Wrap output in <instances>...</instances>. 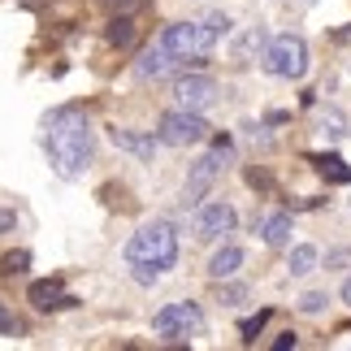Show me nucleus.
Returning <instances> with one entry per match:
<instances>
[{
  "mask_svg": "<svg viewBox=\"0 0 351 351\" xmlns=\"http://www.w3.org/2000/svg\"><path fill=\"white\" fill-rule=\"evenodd\" d=\"M44 152L61 178H78L96 156V130H91L87 113L74 109V104L52 109L44 117Z\"/></svg>",
  "mask_w": 351,
  "mask_h": 351,
  "instance_id": "obj_1",
  "label": "nucleus"
},
{
  "mask_svg": "<svg viewBox=\"0 0 351 351\" xmlns=\"http://www.w3.org/2000/svg\"><path fill=\"white\" fill-rule=\"evenodd\" d=\"M126 265H130V278L139 282V287H156V282L178 265V230H173V221L139 226L126 243Z\"/></svg>",
  "mask_w": 351,
  "mask_h": 351,
  "instance_id": "obj_2",
  "label": "nucleus"
},
{
  "mask_svg": "<svg viewBox=\"0 0 351 351\" xmlns=\"http://www.w3.org/2000/svg\"><path fill=\"white\" fill-rule=\"evenodd\" d=\"M217 31L204 22H169L165 31H160V44H165L173 57H178L182 65H204L213 57V48H217Z\"/></svg>",
  "mask_w": 351,
  "mask_h": 351,
  "instance_id": "obj_3",
  "label": "nucleus"
},
{
  "mask_svg": "<svg viewBox=\"0 0 351 351\" xmlns=\"http://www.w3.org/2000/svg\"><path fill=\"white\" fill-rule=\"evenodd\" d=\"M261 65H265V74H274V78H287V83H300V78L308 74V44L300 35H274L265 44L261 52Z\"/></svg>",
  "mask_w": 351,
  "mask_h": 351,
  "instance_id": "obj_4",
  "label": "nucleus"
},
{
  "mask_svg": "<svg viewBox=\"0 0 351 351\" xmlns=\"http://www.w3.org/2000/svg\"><path fill=\"white\" fill-rule=\"evenodd\" d=\"M208 121L204 113H191V109H169V113H160L156 121V139L165 143V147H195V143H204L208 139Z\"/></svg>",
  "mask_w": 351,
  "mask_h": 351,
  "instance_id": "obj_5",
  "label": "nucleus"
},
{
  "mask_svg": "<svg viewBox=\"0 0 351 351\" xmlns=\"http://www.w3.org/2000/svg\"><path fill=\"white\" fill-rule=\"evenodd\" d=\"M199 326H204V308H199L195 300L165 304V308L152 317V334H160V339H169V343H182L186 334H195Z\"/></svg>",
  "mask_w": 351,
  "mask_h": 351,
  "instance_id": "obj_6",
  "label": "nucleus"
},
{
  "mask_svg": "<svg viewBox=\"0 0 351 351\" xmlns=\"http://www.w3.org/2000/svg\"><path fill=\"white\" fill-rule=\"evenodd\" d=\"M234 226H239V213L230 199H213V204H204L195 213V221H191V234L199 243H217L226 234H234Z\"/></svg>",
  "mask_w": 351,
  "mask_h": 351,
  "instance_id": "obj_7",
  "label": "nucleus"
},
{
  "mask_svg": "<svg viewBox=\"0 0 351 351\" xmlns=\"http://www.w3.org/2000/svg\"><path fill=\"white\" fill-rule=\"evenodd\" d=\"M226 156H230V147H217V143H213V152L199 156L195 165H191V173H186V191H182V208H195V204H199V195H204L208 186L217 182Z\"/></svg>",
  "mask_w": 351,
  "mask_h": 351,
  "instance_id": "obj_8",
  "label": "nucleus"
},
{
  "mask_svg": "<svg viewBox=\"0 0 351 351\" xmlns=\"http://www.w3.org/2000/svg\"><path fill=\"white\" fill-rule=\"evenodd\" d=\"M173 100H178L182 109H191V113H204V109H213V104L221 100V87L213 83L208 74H186V78L173 83Z\"/></svg>",
  "mask_w": 351,
  "mask_h": 351,
  "instance_id": "obj_9",
  "label": "nucleus"
},
{
  "mask_svg": "<svg viewBox=\"0 0 351 351\" xmlns=\"http://www.w3.org/2000/svg\"><path fill=\"white\" fill-rule=\"evenodd\" d=\"M178 65H182V61L156 39L152 48H143V52H139V61H134V74H139L143 83H160V78H173V74H178Z\"/></svg>",
  "mask_w": 351,
  "mask_h": 351,
  "instance_id": "obj_10",
  "label": "nucleus"
},
{
  "mask_svg": "<svg viewBox=\"0 0 351 351\" xmlns=\"http://www.w3.org/2000/svg\"><path fill=\"white\" fill-rule=\"evenodd\" d=\"M26 300H31L39 313H57V308H74L78 304L74 295H65V282L61 278H39V282H31Z\"/></svg>",
  "mask_w": 351,
  "mask_h": 351,
  "instance_id": "obj_11",
  "label": "nucleus"
},
{
  "mask_svg": "<svg viewBox=\"0 0 351 351\" xmlns=\"http://www.w3.org/2000/svg\"><path fill=\"white\" fill-rule=\"evenodd\" d=\"M109 139H113L117 152H130L134 160H152L156 156V143H160V139H152V134L130 130V126H109Z\"/></svg>",
  "mask_w": 351,
  "mask_h": 351,
  "instance_id": "obj_12",
  "label": "nucleus"
},
{
  "mask_svg": "<svg viewBox=\"0 0 351 351\" xmlns=\"http://www.w3.org/2000/svg\"><path fill=\"white\" fill-rule=\"evenodd\" d=\"M243 261H247V256H243V247H234V243H221V247L208 256V269H204V274H208L213 282H226V278H234L239 269H243Z\"/></svg>",
  "mask_w": 351,
  "mask_h": 351,
  "instance_id": "obj_13",
  "label": "nucleus"
},
{
  "mask_svg": "<svg viewBox=\"0 0 351 351\" xmlns=\"http://www.w3.org/2000/svg\"><path fill=\"white\" fill-rule=\"evenodd\" d=\"M308 160H313V169L326 182H351V165H347L339 152H317V156H308Z\"/></svg>",
  "mask_w": 351,
  "mask_h": 351,
  "instance_id": "obj_14",
  "label": "nucleus"
},
{
  "mask_svg": "<svg viewBox=\"0 0 351 351\" xmlns=\"http://www.w3.org/2000/svg\"><path fill=\"white\" fill-rule=\"evenodd\" d=\"M291 213H274V217H265L261 226V239L269 243V247H291Z\"/></svg>",
  "mask_w": 351,
  "mask_h": 351,
  "instance_id": "obj_15",
  "label": "nucleus"
},
{
  "mask_svg": "<svg viewBox=\"0 0 351 351\" xmlns=\"http://www.w3.org/2000/svg\"><path fill=\"white\" fill-rule=\"evenodd\" d=\"M317 247L313 243H300V247H291V261H287V269H291V278H308V274H317Z\"/></svg>",
  "mask_w": 351,
  "mask_h": 351,
  "instance_id": "obj_16",
  "label": "nucleus"
},
{
  "mask_svg": "<svg viewBox=\"0 0 351 351\" xmlns=\"http://www.w3.org/2000/svg\"><path fill=\"white\" fill-rule=\"evenodd\" d=\"M104 39H109L113 48H130V44H134V22H130V13H113V22H109V31H104Z\"/></svg>",
  "mask_w": 351,
  "mask_h": 351,
  "instance_id": "obj_17",
  "label": "nucleus"
},
{
  "mask_svg": "<svg viewBox=\"0 0 351 351\" xmlns=\"http://www.w3.org/2000/svg\"><path fill=\"white\" fill-rule=\"evenodd\" d=\"M317 130L326 134L330 143H334V139H343V134H347V117H343V109H321V117H317Z\"/></svg>",
  "mask_w": 351,
  "mask_h": 351,
  "instance_id": "obj_18",
  "label": "nucleus"
},
{
  "mask_svg": "<svg viewBox=\"0 0 351 351\" xmlns=\"http://www.w3.org/2000/svg\"><path fill=\"white\" fill-rule=\"evenodd\" d=\"M265 44H269V39H265V31H261V26H252V31L239 39V48H234V61H239V65H247V57H252V52H265Z\"/></svg>",
  "mask_w": 351,
  "mask_h": 351,
  "instance_id": "obj_19",
  "label": "nucleus"
},
{
  "mask_svg": "<svg viewBox=\"0 0 351 351\" xmlns=\"http://www.w3.org/2000/svg\"><path fill=\"white\" fill-rule=\"evenodd\" d=\"M269 317H274V308H261L256 317H247V321L239 326V339H243V343H256V339H261V330L269 326Z\"/></svg>",
  "mask_w": 351,
  "mask_h": 351,
  "instance_id": "obj_20",
  "label": "nucleus"
},
{
  "mask_svg": "<svg viewBox=\"0 0 351 351\" xmlns=\"http://www.w3.org/2000/svg\"><path fill=\"white\" fill-rule=\"evenodd\" d=\"M217 300H221L226 308H230V304H243V300H247V287H243V282H230V278H226V282H217Z\"/></svg>",
  "mask_w": 351,
  "mask_h": 351,
  "instance_id": "obj_21",
  "label": "nucleus"
},
{
  "mask_svg": "<svg viewBox=\"0 0 351 351\" xmlns=\"http://www.w3.org/2000/svg\"><path fill=\"white\" fill-rule=\"evenodd\" d=\"M0 265H5V274H9V278H13V274H26V269H31V252L18 247V252H9Z\"/></svg>",
  "mask_w": 351,
  "mask_h": 351,
  "instance_id": "obj_22",
  "label": "nucleus"
},
{
  "mask_svg": "<svg viewBox=\"0 0 351 351\" xmlns=\"http://www.w3.org/2000/svg\"><path fill=\"white\" fill-rule=\"evenodd\" d=\"M326 304H330V295H326V291H308L304 300H300V313L317 317V313H326Z\"/></svg>",
  "mask_w": 351,
  "mask_h": 351,
  "instance_id": "obj_23",
  "label": "nucleus"
},
{
  "mask_svg": "<svg viewBox=\"0 0 351 351\" xmlns=\"http://www.w3.org/2000/svg\"><path fill=\"white\" fill-rule=\"evenodd\" d=\"M247 186H256V191H269V173L256 169V165H247Z\"/></svg>",
  "mask_w": 351,
  "mask_h": 351,
  "instance_id": "obj_24",
  "label": "nucleus"
},
{
  "mask_svg": "<svg viewBox=\"0 0 351 351\" xmlns=\"http://www.w3.org/2000/svg\"><path fill=\"white\" fill-rule=\"evenodd\" d=\"M100 5L109 9V13H134V9H139V0H100Z\"/></svg>",
  "mask_w": 351,
  "mask_h": 351,
  "instance_id": "obj_25",
  "label": "nucleus"
},
{
  "mask_svg": "<svg viewBox=\"0 0 351 351\" xmlns=\"http://www.w3.org/2000/svg\"><path fill=\"white\" fill-rule=\"evenodd\" d=\"M18 230V213L13 208H0V234H13Z\"/></svg>",
  "mask_w": 351,
  "mask_h": 351,
  "instance_id": "obj_26",
  "label": "nucleus"
},
{
  "mask_svg": "<svg viewBox=\"0 0 351 351\" xmlns=\"http://www.w3.org/2000/svg\"><path fill=\"white\" fill-rule=\"evenodd\" d=\"M208 26L217 35H230V18H226V13H208Z\"/></svg>",
  "mask_w": 351,
  "mask_h": 351,
  "instance_id": "obj_27",
  "label": "nucleus"
},
{
  "mask_svg": "<svg viewBox=\"0 0 351 351\" xmlns=\"http://www.w3.org/2000/svg\"><path fill=\"white\" fill-rule=\"evenodd\" d=\"M343 265H351V252L343 247V252H330L326 256V269H343Z\"/></svg>",
  "mask_w": 351,
  "mask_h": 351,
  "instance_id": "obj_28",
  "label": "nucleus"
},
{
  "mask_svg": "<svg viewBox=\"0 0 351 351\" xmlns=\"http://www.w3.org/2000/svg\"><path fill=\"white\" fill-rule=\"evenodd\" d=\"M295 343H300V339H295V334H291V330H282V334H278V339H274V351H291Z\"/></svg>",
  "mask_w": 351,
  "mask_h": 351,
  "instance_id": "obj_29",
  "label": "nucleus"
},
{
  "mask_svg": "<svg viewBox=\"0 0 351 351\" xmlns=\"http://www.w3.org/2000/svg\"><path fill=\"white\" fill-rule=\"evenodd\" d=\"M13 330H18V321H13V313L0 304V334H13Z\"/></svg>",
  "mask_w": 351,
  "mask_h": 351,
  "instance_id": "obj_30",
  "label": "nucleus"
},
{
  "mask_svg": "<svg viewBox=\"0 0 351 351\" xmlns=\"http://www.w3.org/2000/svg\"><path fill=\"white\" fill-rule=\"evenodd\" d=\"M265 121H269V126H287V121H291V113H282V109H274V113H269Z\"/></svg>",
  "mask_w": 351,
  "mask_h": 351,
  "instance_id": "obj_31",
  "label": "nucleus"
},
{
  "mask_svg": "<svg viewBox=\"0 0 351 351\" xmlns=\"http://www.w3.org/2000/svg\"><path fill=\"white\" fill-rule=\"evenodd\" d=\"M339 295H343V304H347V308H351V278H347V282H343V291H339Z\"/></svg>",
  "mask_w": 351,
  "mask_h": 351,
  "instance_id": "obj_32",
  "label": "nucleus"
},
{
  "mask_svg": "<svg viewBox=\"0 0 351 351\" xmlns=\"http://www.w3.org/2000/svg\"><path fill=\"white\" fill-rule=\"evenodd\" d=\"M339 44H351V26H347V31H339Z\"/></svg>",
  "mask_w": 351,
  "mask_h": 351,
  "instance_id": "obj_33",
  "label": "nucleus"
},
{
  "mask_svg": "<svg viewBox=\"0 0 351 351\" xmlns=\"http://www.w3.org/2000/svg\"><path fill=\"white\" fill-rule=\"evenodd\" d=\"M300 5H313V0H300Z\"/></svg>",
  "mask_w": 351,
  "mask_h": 351,
  "instance_id": "obj_34",
  "label": "nucleus"
}]
</instances>
